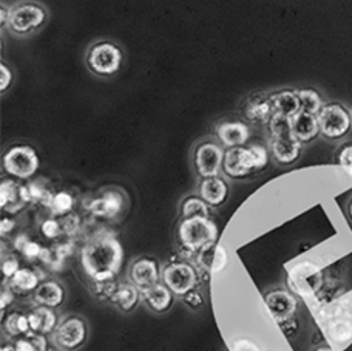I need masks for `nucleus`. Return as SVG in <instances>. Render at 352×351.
<instances>
[{
    "label": "nucleus",
    "instance_id": "obj_4",
    "mask_svg": "<svg viewBox=\"0 0 352 351\" xmlns=\"http://www.w3.org/2000/svg\"><path fill=\"white\" fill-rule=\"evenodd\" d=\"M124 62V53L110 41L94 42L85 54V64L99 78H111L119 73Z\"/></svg>",
    "mask_w": 352,
    "mask_h": 351
},
{
    "label": "nucleus",
    "instance_id": "obj_19",
    "mask_svg": "<svg viewBox=\"0 0 352 351\" xmlns=\"http://www.w3.org/2000/svg\"><path fill=\"white\" fill-rule=\"evenodd\" d=\"M241 115L248 124H267L270 116L274 115L272 103H270L267 93H252V95L244 101Z\"/></svg>",
    "mask_w": 352,
    "mask_h": 351
},
{
    "label": "nucleus",
    "instance_id": "obj_2",
    "mask_svg": "<svg viewBox=\"0 0 352 351\" xmlns=\"http://www.w3.org/2000/svg\"><path fill=\"white\" fill-rule=\"evenodd\" d=\"M270 158L269 147L263 144H246L226 149L223 173L232 180L249 178L266 169Z\"/></svg>",
    "mask_w": 352,
    "mask_h": 351
},
{
    "label": "nucleus",
    "instance_id": "obj_5",
    "mask_svg": "<svg viewBox=\"0 0 352 351\" xmlns=\"http://www.w3.org/2000/svg\"><path fill=\"white\" fill-rule=\"evenodd\" d=\"M41 160L30 144H14L6 149L2 158L3 171L16 180H30L39 171Z\"/></svg>",
    "mask_w": 352,
    "mask_h": 351
},
{
    "label": "nucleus",
    "instance_id": "obj_47",
    "mask_svg": "<svg viewBox=\"0 0 352 351\" xmlns=\"http://www.w3.org/2000/svg\"><path fill=\"white\" fill-rule=\"evenodd\" d=\"M0 22H2V28H6L10 23V17H11V8H6L5 5H2V11H0Z\"/></svg>",
    "mask_w": 352,
    "mask_h": 351
},
{
    "label": "nucleus",
    "instance_id": "obj_11",
    "mask_svg": "<svg viewBox=\"0 0 352 351\" xmlns=\"http://www.w3.org/2000/svg\"><path fill=\"white\" fill-rule=\"evenodd\" d=\"M323 319L324 336L328 337L332 347H346L352 342V322L346 316L342 315L337 304L326 308Z\"/></svg>",
    "mask_w": 352,
    "mask_h": 351
},
{
    "label": "nucleus",
    "instance_id": "obj_25",
    "mask_svg": "<svg viewBox=\"0 0 352 351\" xmlns=\"http://www.w3.org/2000/svg\"><path fill=\"white\" fill-rule=\"evenodd\" d=\"M292 131L294 136L303 144H309L320 136V125L317 115L306 114V111H300V114L292 118Z\"/></svg>",
    "mask_w": 352,
    "mask_h": 351
},
{
    "label": "nucleus",
    "instance_id": "obj_21",
    "mask_svg": "<svg viewBox=\"0 0 352 351\" xmlns=\"http://www.w3.org/2000/svg\"><path fill=\"white\" fill-rule=\"evenodd\" d=\"M0 204L3 211L17 212L25 204L33 202L28 186H21L16 183V180H3L0 186Z\"/></svg>",
    "mask_w": 352,
    "mask_h": 351
},
{
    "label": "nucleus",
    "instance_id": "obj_42",
    "mask_svg": "<svg viewBox=\"0 0 352 351\" xmlns=\"http://www.w3.org/2000/svg\"><path fill=\"white\" fill-rule=\"evenodd\" d=\"M60 223H62V229H64V233L68 234V235H72V234L76 233L78 228H79L78 217L76 215H72V214L65 215L64 220H62Z\"/></svg>",
    "mask_w": 352,
    "mask_h": 351
},
{
    "label": "nucleus",
    "instance_id": "obj_16",
    "mask_svg": "<svg viewBox=\"0 0 352 351\" xmlns=\"http://www.w3.org/2000/svg\"><path fill=\"white\" fill-rule=\"evenodd\" d=\"M303 144L292 135L269 138V152L274 161L280 166H291L301 156Z\"/></svg>",
    "mask_w": 352,
    "mask_h": 351
},
{
    "label": "nucleus",
    "instance_id": "obj_34",
    "mask_svg": "<svg viewBox=\"0 0 352 351\" xmlns=\"http://www.w3.org/2000/svg\"><path fill=\"white\" fill-rule=\"evenodd\" d=\"M73 206H74V198L72 193H68L67 191H62V192L54 193L52 203H50V209H52L53 215L65 217L70 214Z\"/></svg>",
    "mask_w": 352,
    "mask_h": 351
},
{
    "label": "nucleus",
    "instance_id": "obj_22",
    "mask_svg": "<svg viewBox=\"0 0 352 351\" xmlns=\"http://www.w3.org/2000/svg\"><path fill=\"white\" fill-rule=\"evenodd\" d=\"M141 297L150 311H153L155 315H164L173 306L176 296L162 281H160V284L141 291Z\"/></svg>",
    "mask_w": 352,
    "mask_h": 351
},
{
    "label": "nucleus",
    "instance_id": "obj_30",
    "mask_svg": "<svg viewBox=\"0 0 352 351\" xmlns=\"http://www.w3.org/2000/svg\"><path fill=\"white\" fill-rule=\"evenodd\" d=\"M210 206L199 195H188L181 202V218L206 217L210 218Z\"/></svg>",
    "mask_w": 352,
    "mask_h": 351
},
{
    "label": "nucleus",
    "instance_id": "obj_31",
    "mask_svg": "<svg viewBox=\"0 0 352 351\" xmlns=\"http://www.w3.org/2000/svg\"><path fill=\"white\" fill-rule=\"evenodd\" d=\"M300 104H301V111H306V114L311 115H318L320 110L323 109L324 101L323 96L320 95V92L316 89H300L297 90Z\"/></svg>",
    "mask_w": 352,
    "mask_h": 351
},
{
    "label": "nucleus",
    "instance_id": "obj_44",
    "mask_svg": "<svg viewBox=\"0 0 352 351\" xmlns=\"http://www.w3.org/2000/svg\"><path fill=\"white\" fill-rule=\"evenodd\" d=\"M278 327L281 328L283 333H285L287 337H292V336L298 331V321H297V317L289 319V321H286V322L278 323Z\"/></svg>",
    "mask_w": 352,
    "mask_h": 351
},
{
    "label": "nucleus",
    "instance_id": "obj_51",
    "mask_svg": "<svg viewBox=\"0 0 352 351\" xmlns=\"http://www.w3.org/2000/svg\"><path fill=\"white\" fill-rule=\"evenodd\" d=\"M346 212H348V217H349V220L352 222V198H351L349 202H348V206H346Z\"/></svg>",
    "mask_w": 352,
    "mask_h": 351
},
{
    "label": "nucleus",
    "instance_id": "obj_38",
    "mask_svg": "<svg viewBox=\"0 0 352 351\" xmlns=\"http://www.w3.org/2000/svg\"><path fill=\"white\" fill-rule=\"evenodd\" d=\"M19 269H21V262L17 260V257L8 255L3 257L2 260V275L5 280H10L12 275H14Z\"/></svg>",
    "mask_w": 352,
    "mask_h": 351
},
{
    "label": "nucleus",
    "instance_id": "obj_1",
    "mask_svg": "<svg viewBox=\"0 0 352 351\" xmlns=\"http://www.w3.org/2000/svg\"><path fill=\"white\" fill-rule=\"evenodd\" d=\"M122 262V244L110 234L96 235L80 249V266L93 284L115 280L121 271Z\"/></svg>",
    "mask_w": 352,
    "mask_h": 351
},
{
    "label": "nucleus",
    "instance_id": "obj_43",
    "mask_svg": "<svg viewBox=\"0 0 352 351\" xmlns=\"http://www.w3.org/2000/svg\"><path fill=\"white\" fill-rule=\"evenodd\" d=\"M14 296H16V292L12 291V288L10 286L8 281L3 280V286H2V300H0V302H2V312H3V315H5L6 306L11 305L12 300H14Z\"/></svg>",
    "mask_w": 352,
    "mask_h": 351
},
{
    "label": "nucleus",
    "instance_id": "obj_9",
    "mask_svg": "<svg viewBox=\"0 0 352 351\" xmlns=\"http://www.w3.org/2000/svg\"><path fill=\"white\" fill-rule=\"evenodd\" d=\"M47 10L36 2H21L11 8L8 30L14 36H28L47 22Z\"/></svg>",
    "mask_w": 352,
    "mask_h": 351
},
{
    "label": "nucleus",
    "instance_id": "obj_8",
    "mask_svg": "<svg viewBox=\"0 0 352 351\" xmlns=\"http://www.w3.org/2000/svg\"><path fill=\"white\" fill-rule=\"evenodd\" d=\"M226 149L215 140H203L193 147L192 164L198 177L212 178L223 172Z\"/></svg>",
    "mask_w": 352,
    "mask_h": 351
},
{
    "label": "nucleus",
    "instance_id": "obj_15",
    "mask_svg": "<svg viewBox=\"0 0 352 351\" xmlns=\"http://www.w3.org/2000/svg\"><path fill=\"white\" fill-rule=\"evenodd\" d=\"M129 280L138 290H147V288L160 284L161 269L160 263L153 257H140L130 265Z\"/></svg>",
    "mask_w": 352,
    "mask_h": 351
},
{
    "label": "nucleus",
    "instance_id": "obj_27",
    "mask_svg": "<svg viewBox=\"0 0 352 351\" xmlns=\"http://www.w3.org/2000/svg\"><path fill=\"white\" fill-rule=\"evenodd\" d=\"M141 300V290H138L131 281H129V284H118L115 292L110 297V302L124 312L133 311L140 305Z\"/></svg>",
    "mask_w": 352,
    "mask_h": 351
},
{
    "label": "nucleus",
    "instance_id": "obj_3",
    "mask_svg": "<svg viewBox=\"0 0 352 351\" xmlns=\"http://www.w3.org/2000/svg\"><path fill=\"white\" fill-rule=\"evenodd\" d=\"M218 226L212 218L192 217L181 218L176 229V240H178L181 251L186 254L197 255L201 249L218 242Z\"/></svg>",
    "mask_w": 352,
    "mask_h": 351
},
{
    "label": "nucleus",
    "instance_id": "obj_20",
    "mask_svg": "<svg viewBox=\"0 0 352 351\" xmlns=\"http://www.w3.org/2000/svg\"><path fill=\"white\" fill-rule=\"evenodd\" d=\"M230 193L229 183L221 175L212 178H203L198 184V195L210 206V208H219L228 202Z\"/></svg>",
    "mask_w": 352,
    "mask_h": 351
},
{
    "label": "nucleus",
    "instance_id": "obj_48",
    "mask_svg": "<svg viewBox=\"0 0 352 351\" xmlns=\"http://www.w3.org/2000/svg\"><path fill=\"white\" fill-rule=\"evenodd\" d=\"M30 240V238L27 237V235H25V234H21V235H17V238H16V240H14V249L17 251V253H19V251H21L22 249V246H23V244L25 243H27Z\"/></svg>",
    "mask_w": 352,
    "mask_h": 351
},
{
    "label": "nucleus",
    "instance_id": "obj_23",
    "mask_svg": "<svg viewBox=\"0 0 352 351\" xmlns=\"http://www.w3.org/2000/svg\"><path fill=\"white\" fill-rule=\"evenodd\" d=\"M36 305L48 306V308H58L65 300V288L58 280H42L33 292Z\"/></svg>",
    "mask_w": 352,
    "mask_h": 351
},
{
    "label": "nucleus",
    "instance_id": "obj_18",
    "mask_svg": "<svg viewBox=\"0 0 352 351\" xmlns=\"http://www.w3.org/2000/svg\"><path fill=\"white\" fill-rule=\"evenodd\" d=\"M228 253H226V249L218 242L203 248L195 255V266L198 268L199 275L221 273L228 266Z\"/></svg>",
    "mask_w": 352,
    "mask_h": 351
},
{
    "label": "nucleus",
    "instance_id": "obj_17",
    "mask_svg": "<svg viewBox=\"0 0 352 351\" xmlns=\"http://www.w3.org/2000/svg\"><path fill=\"white\" fill-rule=\"evenodd\" d=\"M125 197L122 192L116 189L104 191L99 197L93 198L90 204H88V211L91 212L94 217L107 218V220H113L119 214H122L125 208Z\"/></svg>",
    "mask_w": 352,
    "mask_h": 351
},
{
    "label": "nucleus",
    "instance_id": "obj_13",
    "mask_svg": "<svg viewBox=\"0 0 352 351\" xmlns=\"http://www.w3.org/2000/svg\"><path fill=\"white\" fill-rule=\"evenodd\" d=\"M213 130L217 141L224 149L246 146L250 140V127L244 119H221Z\"/></svg>",
    "mask_w": 352,
    "mask_h": 351
},
{
    "label": "nucleus",
    "instance_id": "obj_52",
    "mask_svg": "<svg viewBox=\"0 0 352 351\" xmlns=\"http://www.w3.org/2000/svg\"><path fill=\"white\" fill-rule=\"evenodd\" d=\"M47 351H56V350H54V348H50V347H48V350H47Z\"/></svg>",
    "mask_w": 352,
    "mask_h": 351
},
{
    "label": "nucleus",
    "instance_id": "obj_26",
    "mask_svg": "<svg viewBox=\"0 0 352 351\" xmlns=\"http://www.w3.org/2000/svg\"><path fill=\"white\" fill-rule=\"evenodd\" d=\"M270 103H272L274 114H278L287 118H294L301 111V104L297 90H278L269 95Z\"/></svg>",
    "mask_w": 352,
    "mask_h": 351
},
{
    "label": "nucleus",
    "instance_id": "obj_40",
    "mask_svg": "<svg viewBox=\"0 0 352 351\" xmlns=\"http://www.w3.org/2000/svg\"><path fill=\"white\" fill-rule=\"evenodd\" d=\"M182 300H184V304L188 306V308H192V310H198V308H201V306L204 305L203 294H201L197 290L187 292L186 296L182 297Z\"/></svg>",
    "mask_w": 352,
    "mask_h": 351
},
{
    "label": "nucleus",
    "instance_id": "obj_41",
    "mask_svg": "<svg viewBox=\"0 0 352 351\" xmlns=\"http://www.w3.org/2000/svg\"><path fill=\"white\" fill-rule=\"evenodd\" d=\"M12 84V72L11 68L2 62V65H0V90L2 93H5L6 90L10 89Z\"/></svg>",
    "mask_w": 352,
    "mask_h": 351
},
{
    "label": "nucleus",
    "instance_id": "obj_32",
    "mask_svg": "<svg viewBox=\"0 0 352 351\" xmlns=\"http://www.w3.org/2000/svg\"><path fill=\"white\" fill-rule=\"evenodd\" d=\"M14 345L17 351H47L48 350V342H47L45 334L33 333V331H30L28 334L16 339Z\"/></svg>",
    "mask_w": 352,
    "mask_h": 351
},
{
    "label": "nucleus",
    "instance_id": "obj_12",
    "mask_svg": "<svg viewBox=\"0 0 352 351\" xmlns=\"http://www.w3.org/2000/svg\"><path fill=\"white\" fill-rule=\"evenodd\" d=\"M264 305L276 323L297 317L298 299L289 290L276 288V290L267 291L264 294Z\"/></svg>",
    "mask_w": 352,
    "mask_h": 351
},
{
    "label": "nucleus",
    "instance_id": "obj_6",
    "mask_svg": "<svg viewBox=\"0 0 352 351\" xmlns=\"http://www.w3.org/2000/svg\"><path fill=\"white\" fill-rule=\"evenodd\" d=\"M317 119L320 135L328 141L343 140L352 129L351 110L342 103H326Z\"/></svg>",
    "mask_w": 352,
    "mask_h": 351
},
{
    "label": "nucleus",
    "instance_id": "obj_14",
    "mask_svg": "<svg viewBox=\"0 0 352 351\" xmlns=\"http://www.w3.org/2000/svg\"><path fill=\"white\" fill-rule=\"evenodd\" d=\"M320 279H322V275H320V269L316 263L303 262L292 268L287 277V284L295 294L307 296V294H312L318 290L320 281H322Z\"/></svg>",
    "mask_w": 352,
    "mask_h": 351
},
{
    "label": "nucleus",
    "instance_id": "obj_28",
    "mask_svg": "<svg viewBox=\"0 0 352 351\" xmlns=\"http://www.w3.org/2000/svg\"><path fill=\"white\" fill-rule=\"evenodd\" d=\"M16 294H30L37 290V286L42 284L41 274L36 269L21 268L12 275L10 280H6Z\"/></svg>",
    "mask_w": 352,
    "mask_h": 351
},
{
    "label": "nucleus",
    "instance_id": "obj_24",
    "mask_svg": "<svg viewBox=\"0 0 352 351\" xmlns=\"http://www.w3.org/2000/svg\"><path fill=\"white\" fill-rule=\"evenodd\" d=\"M27 316L30 321V328L33 333H41L45 336L53 334L59 323V319L58 315L54 312V308H48V306L37 305Z\"/></svg>",
    "mask_w": 352,
    "mask_h": 351
},
{
    "label": "nucleus",
    "instance_id": "obj_46",
    "mask_svg": "<svg viewBox=\"0 0 352 351\" xmlns=\"http://www.w3.org/2000/svg\"><path fill=\"white\" fill-rule=\"evenodd\" d=\"M0 228H2V235L5 237L6 234H11L12 233V229L16 228V222L12 220V218H10V217H3Z\"/></svg>",
    "mask_w": 352,
    "mask_h": 351
},
{
    "label": "nucleus",
    "instance_id": "obj_53",
    "mask_svg": "<svg viewBox=\"0 0 352 351\" xmlns=\"http://www.w3.org/2000/svg\"><path fill=\"white\" fill-rule=\"evenodd\" d=\"M351 115H352V111H351Z\"/></svg>",
    "mask_w": 352,
    "mask_h": 351
},
{
    "label": "nucleus",
    "instance_id": "obj_29",
    "mask_svg": "<svg viewBox=\"0 0 352 351\" xmlns=\"http://www.w3.org/2000/svg\"><path fill=\"white\" fill-rule=\"evenodd\" d=\"M30 331L31 328L27 315L16 311L3 317V334L8 336L10 339H19V337L28 334Z\"/></svg>",
    "mask_w": 352,
    "mask_h": 351
},
{
    "label": "nucleus",
    "instance_id": "obj_45",
    "mask_svg": "<svg viewBox=\"0 0 352 351\" xmlns=\"http://www.w3.org/2000/svg\"><path fill=\"white\" fill-rule=\"evenodd\" d=\"M338 310H340L342 315L346 316L349 321L352 322V299H348V300H343L342 304H337Z\"/></svg>",
    "mask_w": 352,
    "mask_h": 351
},
{
    "label": "nucleus",
    "instance_id": "obj_49",
    "mask_svg": "<svg viewBox=\"0 0 352 351\" xmlns=\"http://www.w3.org/2000/svg\"><path fill=\"white\" fill-rule=\"evenodd\" d=\"M2 351H17V350H16V345H14V343H11V342H3Z\"/></svg>",
    "mask_w": 352,
    "mask_h": 351
},
{
    "label": "nucleus",
    "instance_id": "obj_50",
    "mask_svg": "<svg viewBox=\"0 0 352 351\" xmlns=\"http://www.w3.org/2000/svg\"><path fill=\"white\" fill-rule=\"evenodd\" d=\"M314 351H337V350H336L334 347H332V345H320V347H317Z\"/></svg>",
    "mask_w": 352,
    "mask_h": 351
},
{
    "label": "nucleus",
    "instance_id": "obj_7",
    "mask_svg": "<svg viewBox=\"0 0 352 351\" xmlns=\"http://www.w3.org/2000/svg\"><path fill=\"white\" fill-rule=\"evenodd\" d=\"M199 271L188 262H172L162 268L161 280L176 297H184L187 292L195 291L199 284Z\"/></svg>",
    "mask_w": 352,
    "mask_h": 351
},
{
    "label": "nucleus",
    "instance_id": "obj_35",
    "mask_svg": "<svg viewBox=\"0 0 352 351\" xmlns=\"http://www.w3.org/2000/svg\"><path fill=\"white\" fill-rule=\"evenodd\" d=\"M336 162L344 172L352 175V142H344L336 152Z\"/></svg>",
    "mask_w": 352,
    "mask_h": 351
},
{
    "label": "nucleus",
    "instance_id": "obj_33",
    "mask_svg": "<svg viewBox=\"0 0 352 351\" xmlns=\"http://www.w3.org/2000/svg\"><path fill=\"white\" fill-rule=\"evenodd\" d=\"M269 138H278V136H286L292 135V118L283 116L278 114H274L266 124Z\"/></svg>",
    "mask_w": 352,
    "mask_h": 351
},
{
    "label": "nucleus",
    "instance_id": "obj_39",
    "mask_svg": "<svg viewBox=\"0 0 352 351\" xmlns=\"http://www.w3.org/2000/svg\"><path fill=\"white\" fill-rule=\"evenodd\" d=\"M230 351H263V350L258 343L252 339H249V337H238V339L232 341Z\"/></svg>",
    "mask_w": 352,
    "mask_h": 351
},
{
    "label": "nucleus",
    "instance_id": "obj_36",
    "mask_svg": "<svg viewBox=\"0 0 352 351\" xmlns=\"http://www.w3.org/2000/svg\"><path fill=\"white\" fill-rule=\"evenodd\" d=\"M42 251H43V246H42L41 243L33 242V240H28L27 243L23 244L22 249L19 251V253H21L27 260L33 262V260H39L41 259Z\"/></svg>",
    "mask_w": 352,
    "mask_h": 351
},
{
    "label": "nucleus",
    "instance_id": "obj_10",
    "mask_svg": "<svg viewBox=\"0 0 352 351\" xmlns=\"http://www.w3.org/2000/svg\"><path fill=\"white\" fill-rule=\"evenodd\" d=\"M53 336V343L62 351H76L87 342L88 325L84 317L67 316L59 321Z\"/></svg>",
    "mask_w": 352,
    "mask_h": 351
},
{
    "label": "nucleus",
    "instance_id": "obj_37",
    "mask_svg": "<svg viewBox=\"0 0 352 351\" xmlns=\"http://www.w3.org/2000/svg\"><path fill=\"white\" fill-rule=\"evenodd\" d=\"M42 234L45 235L50 240H54V238H58L62 233H64V229H62V223L54 220V218H48L42 223Z\"/></svg>",
    "mask_w": 352,
    "mask_h": 351
}]
</instances>
